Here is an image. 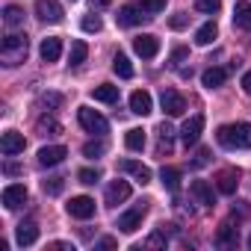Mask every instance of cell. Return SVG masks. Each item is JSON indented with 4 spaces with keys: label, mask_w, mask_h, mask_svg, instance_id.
<instances>
[{
    "label": "cell",
    "mask_w": 251,
    "mask_h": 251,
    "mask_svg": "<svg viewBox=\"0 0 251 251\" xmlns=\"http://www.w3.org/2000/svg\"><path fill=\"white\" fill-rule=\"evenodd\" d=\"M112 71H115L121 80H130V77H133V65H130V59L124 56V53H115V56H112Z\"/></svg>",
    "instance_id": "cell-28"
},
{
    "label": "cell",
    "mask_w": 251,
    "mask_h": 251,
    "mask_svg": "<svg viewBox=\"0 0 251 251\" xmlns=\"http://www.w3.org/2000/svg\"><path fill=\"white\" fill-rule=\"evenodd\" d=\"M136 3H139V6H142L145 12H151V15H154V12H163V9H166V0H136Z\"/></svg>",
    "instance_id": "cell-39"
},
{
    "label": "cell",
    "mask_w": 251,
    "mask_h": 251,
    "mask_svg": "<svg viewBox=\"0 0 251 251\" xmlns=\"http://www.w3.org/2000/svg\"><path fill=\"white\" fill-rule=\"evenodd\" d=\"M27 148V139L18 133V130H6L3 139H0V151H3L6 157H15V154H24Z\"/></svg>",
    "instance_id": "cell-10"
},
{
    "label": "cell",
    "mask_w": 251,
    "mask_h": 251,
    "mask_svg": "<svg viewBox=\"0 0 251 251\" xmlns=\"http://www.w3.org/2000/svg\"><path fill=\"white\" fill-rule=\"evenodd\" d=\"M62 100H65V98H62L59 92H45V95H42V109L53 112L56 106H62Z\"/></svg>",
    "instance_id": "cell-33"
},
{
    "label": "cell",
    "mask_w": 251,
    "mask_h": 251,
    "mask_svg": "<svg viewBox=\"0 0 251 251\" xmlns=\"http://www.w3.org/2000/svg\"><path fill=\"white\" fill-rule=\"evenodd\" d=\"M92 98L100 100V103H115V100H118V86H109V83L95 86V89H92Z\"/></svg>",
    "instance_id": "cell-26"
},
{
    "label": "cell",
    "mask_w": 251,
    "mask_h": 251,
    "mask_svg": "<svg viewBox=\"0 0 251 251\" xmlns=\"http://www.w3.org/2000/svg\"><path fill=\"white\" fill-rule=\"evenodd\" d=\"M36 239H39L36 222H21V225L15 227V242H18V245H33Z\"/></svg>",
    "instance_id": "cell-23"
},
{
    "label": "cell",
    "mask_w": 251,
    "mask_h": 251,
    "mask_svg": "<svg viewBox=\"0 0 251 251\" xmlns=\"http://www.w3.org/2000/svg\"><path fill=\"white\" fill-rule=\"evenodd\" d=\"M216 36H219V27H216L213 21H207V24H201V27L195 30V45H198V48H207V45L216 42Z\"/></svg>",
    "instance_id": "cell-24"
},
{
    "label": "cell",
    "mask_w": 251,
    "mask_h": 251,
    "mask_svg": "<svg viewBox=\"0 0 251 251\" xmlns=\"http://www.w3.org/2000/svg\"><path fill=\"white\" fill-rule=\"evenodd\" d=\"M77 121H80V127H83L86 133H95V136H103V133L109 130V121H106L100 112L89 109V106H80V109H77Z\"/></svg>",
    "instance_id": "cell-3"
},
{
    "label": "cell",
    "mask_w": 251,
    "mask_h": 251,
    "mask_svg": "<svg viewBox=\"0 0 251 251\" xmlns=\"http://www.w3.org/2000/svg\"><path fill=\"white\" fill-rule=\"evenodd\" d=\"M201 130H204V115H192L183 127H180V142L189 148V145H195L198 139H201Z\"/></svg>",
    "instance_id": "cell-8"
},
{
    "label": "cell",
    "mask_w": 251,
    "mask_h": 251,
    "mask_svg": "<svg viewBox=\"0 0 251 251\" xmlns=\"http://www.w3.org/2000/svg\"><path fill=\"white\" fill-rule=\"evenodd\" d=\"M160 180H163V186H166L169 192H177V189H180V169L166 166V169L160 172Z\"/></svg>",
    "instance_id": "cell-27"
},
{
    "label": "cell",
    "mask_w": 251,
    "mask_h": 251,
    "mask_svg": "<svg viewBox=\"0 0 251 251\" xmlns=\"http://www.w3.org/2000/svg\"><path fill=\"white\" fill-rule=\"evenodd\" d=\"M48 248H50V251H74V245H71V242H50Z\"/></svg>",
    "instance_id": "cell-43"
},
{
    "label": "cell",
    "mask_w": 251,
    "mask_h": 251,
    "mask_svg": "<svg viewBox=\"0 0 251 251\" xmlns=\"http://www.w3.org/2000/svg\"><path fill=\"white\" fill-rule=\"evenodd\" d=\"M39 53H42V59H45V62H56V59L62 56V39H56V36H48V39H42V48H39Z\"/></svg>",
    "instance_id": "cell-19"
},
{
    "label": "cell",
    "mask_w": 251,
    "mask_h": 251,
    "mask_svg": "<svg viewBox=\"0 0 251 251\" xmlns=\"http://www.w3.org/2000/svg\"><path fill=\"white\" fill-rule=\"evenodd\" d=\"M248 248H251V236H248Z\"/></svg>",
    "instance_id": "cell-49"
},
{
    "label": "cell",
    "mask_w": 251,
    "mask_h": 251,
    "mask_svg": "<svg viewBox=\"0 0 251 251\" xmlns=\"http://www.w3.org/2000/svg\"><path fill=\"white\" fill-rule=\"evenodd\" d=\"M145 245H148V248H166V245H169V236H166V225H163V227H160V230H157V233H154L148 242H145Z\"/></svg>",
    "instance_id": "cell-37"
},
{
    "label": "cell",
    "mask_w": 251,
    "mask_h": 251,
    "mask_svg": "<svg viewBox=\"0 0 251 251\" xmlns=\"http://www.w3.org/2000/svg\"><path fill=\"white\" fill-rule=\"evenodd\" d=\"M27 50H30V39L21 36V33H9L3 42H0V59H3L6 68H15L27 59Z\"/></svg>",
    "instance_id": "cell-2"
},
{
    "label": "cell",
    "mask_w": 251,
    "mask_h": 251,
    "mask_svg": "<svg viewBox=\"0 0 251 251\" xmlns=\"http://www.w3.org/2000/svg\"><path fill=\"white\" fill-rule=\"evenodd\" d=\"M127 198H130V183L127 180H112L106 186V195H103V201L109 207H118L121 201H127Z\"/></svg>",
    "instance_id": "cell-11"
},
{
    "label": "cell",
    "mask_w": 251,
    "mask_h": 251,
    "mask_svg": "<svg viewBox=\"0 0 251 251\" xmlns=\"http://www.w3.org/2000/svg\"><path fill=\"white\" fill-rule=\"evenodd\" d=\"M39 133L42 136H56V133H62V124L56 118H50V115H42L39 118Z\"/></svg>",
    "instance_id": "cell-31"
},
{
    "label": "cell",
    "mask_w": 251,
    "mask_h": 251,
    "mask_svg": "<svg viewBox=\"0 0 251 251\" xmlns=\"http://www.w3.org/2000/svg\"><path fill=\"white\" fill-rule=\"evenodd\" d=\"M160 103H163L166 115H172V118H177V115H183V112H186V100H183V95H180V92H175V89H163Z\"/></svg>",
    "instance_id": "cell-6"
},
{
    "label": "cell",
    "mask_w": 251,
    "mask_h": 251,
    "mask_svg": "<svg viewBox=\"0 0 251 251\" xmlns=\"http://www.w3.org/2000/svg\"><path fill=\"white\" fill-rule=\"evenodd\" d=\"M195 9L204 15H216L222 9V0H195Z\"/></svg>",
    "instance_id": "cell-36"
},
{
    "label": "cell",
    "mask_w": 251,
    "mask_h": 251,
    "mask_svg": "<svg viewBox=\"0 0 251 251\" xmlns=\"http://www.w3.org/2000/svg\"><path fill=\"white\" fill-rule=\"evenodd\" d=\"M68 216H71V219H80V222L92 219V216H95V198H89V195L71 198V201H68Z\"/></svg>",
    "instance_id": "cell-7"
},
{
    "label": "cell",
    "mask_w": 251,
    "mask_h": 251,
    "mask_svg": "<svg viewBox=\"0 0 251 251\" xmlns=\"http://www.w3.org/2000/svg\"><path fill=\"white\" fill-rule=\"evenodd\" d=\"M236 186H239V172L225 169V172H219V175H216V189H219L222 195H233V192H236Z\"/></svg>",
    "instance_id": "cell-15"
},
{
    "label": "cell",
    "mask_w": 251,
    "mask_h": 251,
    "mask_svg": "<svg viewBox=\"0 0 251 251\" xmlns=\"http://www.w3.org/2000/svg\"><path fill=\"white\" fill-rule=\"evenodd\" d=\"M145 213H148V207H145V204H136L133 210H127V213H121V216H118V227H121L124 233H133V230H139V227H142V219H145Z\"/></svg>",
    "instance_id": "cell-5"
},
{
    "label": "cell",
    "mask_w": 251,
    "mask_h": 251,
    "mask_svg": "<svg viewBox=\"0 0 251 251\" xmlns=\"http://www.w3.org/2000/svg\"><path fill=\"white\" fill-rule=\"evenodd\" d=\"M3 24L6 27H21L24 24V9L21 6H6L3 9Z\"/></svg>",
    "instance_id": "cell-32"
},
{
    "label": "cell",
    "mask_w": 251,
    "mask_h": 251,
    "mask_svg": "<svg viewBox=\"0 0 251 251\" xmlns=\"http://www.w3.org/2000/svg\"><path fill=\"white\" fill-rule=\"evenodd\" d=\"M242 92H245V95H251V71H245V74H242Z\"/></svg>",
    "instance_id": "cell-48"
},
{
    "label": "cell",
    "mask_w": 251,
    "mask_h": 251,
    "mask_svg": "<svg viewBox=\"0 0 251 251\" xmlns=\"http://www.w3.org/2000/svg\"><path fill=\"white\" fill-rule=\"evenodd\" d=\"M142 18H148L142 6H121L118 15H115V21L121 27H136V24H142Z\"/></svg>",
    "instance_id": "cell-14"
},
{
    "label": "cell",
    "mask_w": 251,
    "mask_h": 251,
    "mask_svg": "<svg viewBox=\"0 0 251 251\" xmlns=\"http://www.w3.org/2000/svg\"><path fill=\"white\" fill-rule=\"evenodd\" d=\"M216 139H219V145L222 148H236V151H242V148H251V124L248 121H236V124H222L219 127V133H216Z\"/></svg>",
    "instance_id": "cell-1"
},
{
    "label": "cell",
    "mask_w": 251,
    "mask_h": 251,
    "mask_svg": "<svg viewBox=\"0 0 251 251\" xmlns=\"http://www.w3.org/2000/svg\"><path fill=\"white\" fill-rule=\"evenodd\" d=\"M100 27H103V21H100L98 15H86V18H83V30H86V33H100Z\"/></svg>",
    "instance_id": "cell-40"
},
{
    "label": "cell",
    "mask_w": 251,
    "mask_h": 251,
    "mask_svg": "<svg viewBox=\"0 0 251 251\" xmlns=\"http://www.w3.org/2000/svg\"><path fill=\"white\" fill-rule=\"evenodd\" d=\"M124 145H127L130 151H142V148H145V130H142V127L127 130V136H124Z\"/></svg>",
    "instance_id": "cell-30"
},
{
    "label": "cell",
    "mask_w": 251,
    "mask_h": 251,
    "mask_svg": "<svg viewBox=\"0 0 251 251\" xmlns=\"http://www.w3.org/2000/svg\"><path fill=\"white\" fill-rule=\"evenodd\" d=\"M172 27H175V30H180V27H186V15H183V12H177V15L172 18Z\"/></svg>",
    "instance_id": "cell-44"
},
{
    "label": "cell",
    "mask_w": 251,
    "mask_h": 251,
    "mask_svg": "<svg viewBox=\"0 0 251 251\" xmlns=\"http://www.w3.org/2000/svg\"><path fill=\"white\" fill-rule=\"evenodd\" d=\"M207 163H210V148H198L189 166H192V169H201V166H207Z\"/></svg>",
    "instance_id": "cell-41"
},
{
    "label": "cell",
    "mask_w": 251,
    "mask_h": 251,
    "mask_svg": "<svg viewBox=\"0 0 251 251\" xmlns=\"http://www.w3.org/2000/svg\"><path fill=\"white\" fill-rule=\"evenodd\" d=\"M95 248H115V239L112 236H103L100 242H95Z\"/></svg>",
    "instance_id": "cell-47"
},
{
    "label": "cell",
    "mask_w": 251,
    "mask_h": 251,
    "mask_svg": "<svg viewBox=\"0 0 251 251\" xmlns=\"http://www.w3.org/2000/svg\"><path fill=\"white\" fill-rule=\"evenodd\" d=\"M42 189H45L48 195H59V192L65 189V177H59V175H53V177H48V180L42 183Z\"/></svg>",
    "instance_id": "cell-35"
},
{
    "label": "cell",
    "mask_w": 251,
    "mask_h": 251,
    "mask_svg": "<svg viewBox=\"0 0 251 251\" xmlns=\"http://www.w3.org/2000/svg\"><path fill=\"white\" fill-rule=\"evenodd\" d=\"M103 154H106V142H86L83 145V157H89V160H98Z\"/></svg>",
    "instance_id": "cell-34"
},
{
    "label": "cell",
    "mask_w": 251,
    "mask_h": 251,
    "mask_svg": "<svg viewBox=\"0 0 251 251\" xmlns=\"http://www.w3.org/2000/svg\"><path fill=\"white\" fill-rule=\"evenodd\" d=\"M130 109H133L136 115H148V112L154 109V98H151V92L136 89V92L130 95Z\"/></svg>",
    "instance_id": "cell-17"
},
{
    "label": "cell",
    "mask_w": 251,
    "mask_h": 251,
    "mask_svg": "<svg viewBox=\"0 0 251 251\" xmlns=\"http://www.w3.org/2000/svg\"><path fill=\"white\" fill-rule=\"evenodd\" d=\"M225 80H227V71H225V68H207V71L201 74L204 89H219V86H225Z\"/></svg>",
    "instance_id": "cell-25"
},
{
    "label": "cell",
    "mask_w": 251,
    "mask_h": 251,
    "mask_svg": "<svg viewBox=\"0 0 251 251\" xmlns=\"http://www.w3.org/2000/svg\"><path fill=\"white\" fill-rule=\"evenodd\" d=\"M133 50H136L142 59H154V56L160 53V39H157V36H151V33L136 36V39H133Z\"/></svg>",
    "instance_id": "cell-9"
},
{
    "label": "cell",
    "mask_w": 251,
    "mask_h": 251,
    "mask_svg": "<svg viewBox=\"0 0 251 251\" xmlns=\"http://www.w3.org/2000/svg\"><path fill=\"white\" fill-rule=\"evenodd\" d=\"M118 169H121V172H127V175H133L142 186L151 180V169H148V166H142V163H136V160H121V163H118Z\"/></svg>",
    "instance_id": "cell-20"
},
{
    "label": "cell",
    "mask_w": 251,
    "mask_h": 251,
    "mask_svg": "<svg viewBox=\"0 0 251 251\" xmlns=\"http://www.w3.org/2000/svg\"><path fill=\"white\" fill-rule=\"evenodd\" d=\"M109 3H112V0H89V6H92V12H95V9H106Z\"/></svg>",
    "instance_id": "cell-45"
},
{
    "label": "cell",
    "mask_w": 251,
    "mask_h": 251,
    "mask_svg": "<svg viewBox=\"0 0 251 251\" xmlns=\"http://www.w3.org/2000/svg\"><path fill=\"white\" fill-rule=\"evenodd\" d=\"M77 177H80V183H86V186H92V183H98V180H100L98 169H80V172H77Z\"/></svg>",
    "instance_id": "cell-38"
},
{
    "label": "cell",
    "mask_w": 251,
    "mask_h": 251,
    "mask_svg": "<svg viewBox=\"0 0 251 251\" xmlns=\"http://www.w3.org/2000/svg\"><path fill=\"white\" fill-rule=\"evenodd\" d=\"M236 242H239V227L233 222H225L216 233V245L219 248H236Z\"/></svg>",
    "instance_id": "cell-16"
},
{
    "label": "cell",
    "mask_w": 251,
    "mask_h": 251,
    "mask_svg": "<svg viewBox=\"0 0 251 251\" xmlns=\"http://www.w3.org/2000/svg\"><path fill=\"white\" fill-rule=\"evenodd\" d=\"M86 56H89V45H86V42H71L68 65H71V68H77V65H83V62H86Z\"/></svg>",
    "instance_id": "cell-29"
},
{
    "label": "cell",
    "mask_w": 251,
    "mask_h": 251,
    "mask_svg": "<svg viewBox=\"0 0 251 251\" xmlns=\"http://www.w3.org/2000/svg\"><path fill=\"white\" fill-rule=\"evenodd\" d=\"M24 201H27V186L24 183H9L3 189V207L6 210H18Z\"/></svg>",
    "instance_id": "cell-13"
},
{
    "label": "cell",
    "mask_w": 251,
    "mask_h": 251,
    "mask_svg": "<svg viewBox=\"0 0 251 251\" xmlns=\"http://www.w3.org/2000/svg\"><path fill=\"white\" fill-rule=\"evenodd\" d=\"M36 15L39 21L45 24H59L62 21V6H59V0H36Z\"/></svg>",
    "instance_id": "cell-4"
},
{
    "label": "cell",
    "mask_w": 251,
    "mask_h": 251,
    "mask_svg": "<svg viewBox=\"0 0 251 251\" xmlns=\"http://www.w3.org/2000/svg\"><path fill=\"white\" fill-rule=\"evenodd\" d=\"M157 133H160V145H157V154L163 157V154H172V148H175V127L169 121H163L160 127H157Z\"/></svg>",
    "instance_id": "cell-22"
},
{
    "label": "cell",
    "mask_w": 251,
    "mask_h": 251,
    "mask_svg": "<svg viewBox=\"0 0 251 251\" xmlns=\"http://www.w3.org/2000/svg\"><path fill=\"white\" fill-rule=\"evenodd\" d=\"M65 157H68V151H65L62 145H45V148L39 151V166L50 169V166H59V163H65Z\"/></svg>",
    "instance_id": "cell-12"
},
{
    "label": "cell",
    "mask_w": 251,
    "mask_h": 251,
    "mask_svg": "<svg viewBox=\"0 0 251 251\" xmlns=\"http://www.w3.org/2000/svg\"><path fill=\"white\" fill-rule=\"evenodd\" d=\"M3 172H6V175H21V166H18V163H12V160H9V163H6V166H3Z\"/></svg>",
    "instance_id": "cell-46"
},
{
    "label": "cell",
    "mask_w": 251,
    "mask_h": 251,
    "mask_svg": "<svg viewBox=\"0 0 251 251\" xmlns=\"http://www.w3.org/2000/svg\"><path fill=\"white\" fill-rule=\"evenodd\" d=\"M189 192H192V198H195L198 204H204V207H213V204H216V195H213V186H210L207 180H192V186H189Z\"/></svg>",
    "instance_id": "cell-18"
},
{
    "label": "cell",
    "mask_w": 251,
    "mask_h": 251,
    "mask_svg": "<svg viewBox=\"0 0 251 251\" xmlns=\"http://www.w3.org/2000/svg\"><path fill=\"white\" fill-rule=\"evenodd\" d=\"M233 27L251 33V3L248 0H239V3L233 6Z\"/></svg>",
    "instance_id": "cell-21"
},
{
    "label": "cell",
    "mask_w": 251,
    "mask_h": 251,
    "mask_svg": "<svg viewBox=\"0 0 251 251\" xmlns=\"http://www.w3.org/2000/svg\"><path fill=\"white\" fill-rule=\"evenodd\" d=\"M186 59H189V50H186V48H177V50L172 53V62H169V65H172V68H180Z\"/></svg>",
    "instance_id": "cell-42"
}]
</instances>
